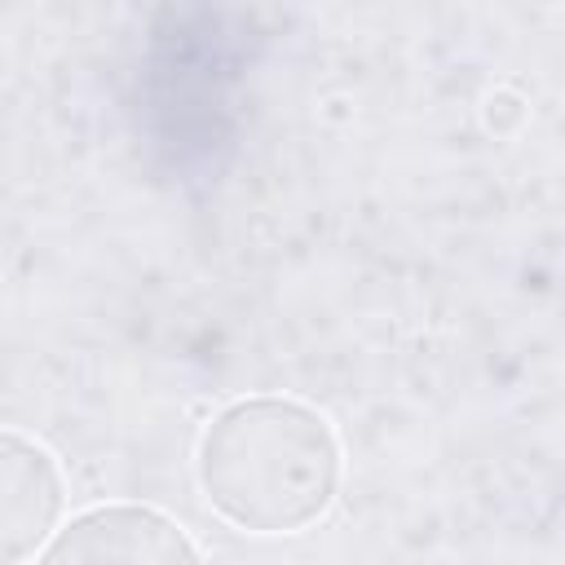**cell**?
<instances>
[{"label": "cell", "instance_id": "1", "mask_svg": "<svg viewBox=\"0 0 565 565\" xmlns=\"http://www.w3.org/2000/svg\"><path fill=\"white\" fill-rule=\"evenodd\" d=\"M199 490L243 534L309 530L335 499L340 441L327 415L296 397H238L199 433Z\"/></svg>", "mask_w": 565, "mask_h": 565}, {"label": "cell", "instance_id": "2", "mask_svg": "<svg viewBox=\"0 0 565 565\" xmlns=\"http://www.w3.org/2000/svg\"><path fill=\"white\" fill-rule=\"evenodd\" d=\"M35 565H203L194 539L159 508L97 503L71 516Z\"/></svg>", "mask_w": 565, "mask_h": 565}, {"label": "cell", "instance_id": "3", "mask_svg": "<svg viewBox=\"0 0 565 565\" xmlns=\"http://www.w3.org/2000/svg\"><path fill=\"white\" fill-rule=\"evenodd\" d=\"M66 481L57 459L22 437L0 428V565H22L35 556L62 516Z\"/></svg>", "mask_w": 565, "mask_h": 565}]
</instances>
